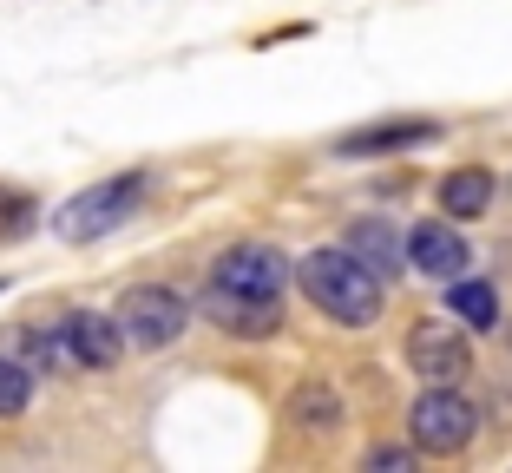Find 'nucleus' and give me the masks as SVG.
I'll return each mask as SVG.
<instances>
[{"label":"nucleus","instance_id":"39448f33","mask_svg":"<svg viewBox=\"0 0 512 473\" xmlns=\"http://www.w3.org/2000/svg\"><path fill=\"white\" fill-rule=\"evenodd\" d=\"M197 309H204V322H211V329H224V336H237V342H263V336H276V329H283V303H276V296H237V290L204 283Z\"/></svg>","mask_w":512,"mask_h":473},{"label":"nucleus","instance_id":"f03ea898","mask_svg":"<svg viewBox=\"0 0 512 473\" xmlns=\"http://www.w3.org/2000/svg\"><path fill=\"white\" fill-rule=\"evenodd\" d=\"M138 204H145V171H119V178L66 198L60 211H53V237H66V244H99V237H112L119 224H132Z\"/></svg>","mask_w":512,"mask_h":473},{"label":"nucleus","instance_id":"7ed1b4c3","mask_svg":"<svg viewBox=\"0 0 512 473\" xmlns=\"http://www.w3.org/2000/svg\"><path fill=\"white\" fill-rule=\"evenodd\" d=\"M119 329L132 349H171V342L184 336V322H191V309H184L178 290H165V283H132V290L119 296Z\"/></svg>","mask_w":512,"mask_h":473},{"label":"nucleus","instance_id":"ddd939ff","mask_svg":"<svg viewBox=\"0 0 512 473\" xmlns=\"http://www.w3.org/2000/svg\"><path fill=\"white\" fill-rule=\"evenodd\" d=\"M447 309H453V316H467V329H493V322H499V296H493V283H480V276H453Z\"/></svg>","mask_w":512,"mask_h":473},{"label":"nucleus","instance_id":"f8f14e48","mask_svg":"<svg viewBox=\"0 0 512 473\" xmlns=\"http://www.w3.org/2000/svg\"><path fill=\"white\" fill-rule=\"evenodd\" d=\"M493 204V171H453L440 178V211L447 217H480Z\"/></svg>","mask_w":512,"mask_h":473},{"label":"nucleus","instance_id":"f257e3e1","mask_svg":"<svg viewBox=\"0 0 512 473\" xmlns=\"http://www.w3.org/2000/svg\"><path fill=\"white\" fill-rule=\"evenodd\" d=\"M296 276H302V296H309L329 322H342V329H368V322H381L388 283H381L355 250H309Z\"/></svg>","mask_w":512,"mask_h":473},{"label":"nucleus","instance_id":"2eb2a0df","mask_svg":"<svg viewBox=\"0 0 512 473\" xmlns=\"http://www.w3.org/2000/svg\"><path fill=\"white\" fill-rule=\"evenodd\" d=\"M289 421H296V428H335L342 408H335L329 388H296V395H289Z\"/></svg>","mask_w":512,"mask_h":473},{"label":"nucleus","instance_id":"4468645a","mask_svg":"<svg viewBox=\"0 0 512 473\" xmlns=\"http://www.w3.org/2000/svg\"><path fill=\"white\" fill-rule=\"evenodd\" d=\"M7 355H14L20 368H60V362H73L66 342H60V329H53V336H46V329H20V336H7Z\"/></svg>","mask_w":512,"mask_h":473},{"label":"nucleus","instance_id":"6e6552de","mask_svg":"<svg viewBox=\"0 0 512 473\" xmlns=\"http://www.w3.org/2000/svg\"><path fill=\"white\" fill-rule=\"evenodd\" d=\"M60 342L73 355V368H119V355H125L119 316H92V309H73L60 322Z\"/></svg>","mask_w":512,"mask_h":473},{"label":"nucleus","instance_id":"423d86ee","mask_svg":"<svg viewBox=\"0 0 512 473\" xmlns=\"http://www.w3.org/2000/svg\"><path fill=\"white\" fill-rule=\"evenodd\" d=\"M283 276H289V257L276 244H237L211 263V283L237 296H283Z\"/></svg>","mask_w":512,"mask_h":473},{"label":"nucleus","instance_id":"9d476101","mask_svg":"<svg viewBox=\"0 0 512 473\" xmlns=\"http://www.w3.org/2000/svg\"><path fill=\"white\" fill-rule=\"evenodd\" d=\"M440 125L434 119H381V125H362V132L335 138V158H375V152H414L427 145Z\"/></svg>","mask_w":512,"mask_h":473},{"label":"nucleus","instance_id":"1a4fd4ad","mask_svg":"<svg viewBox=\"0 0 512 473\" xmlns=\"http://www.w3.org/2000/svg\"><path fill=\"white\" fill-rule=\"evenodd\" d=\"M407 263L421 276H434V283H453V276H467V263H473V250H467V237L453 224H414L407 230Z\"/></svg>","mask_w":512,"mask_h":473},{"label":"nucleus","instance_id":"0eeeda50","mask_svg":"<svg viewBox=\"0 0 512 473\" xmlns=\"http://www.w3.org/2000/svg\"><path fill=\"white\" fill-rule=\"evenodd\" d=\"M407 368L421 375V382H460L473 368V349L460 329H447V322H421L414 336H407Z\"/></svg>","mask_w":512,"mask_h":473},{"label":"nucleus","instance_id":"dca6fc26","mask_svg":"<svg viewBox=\"0 0 512 473\" xmlns=\"http://www.w3.org/2000/svg\"><path fill=\"white\" fill-rule=\"evenodd\" d=\"M33 401V368H20L14 355L0 349V414H20Z\"/></svg>","mask_w":512,"mask_h":473},{"label":"nucleus","instance_id":"9b49d317","mask_svg":"<svg viewBox=\"0 0 512 473\" xmlns=\"http://www.w3.org/2000/svg\"><path fill=\"white\" fill-rule=\"evenodd\" d=\"M342 250H355V257H362L368 270L381 276V283H394V276L407 270V237H394V230L381 224V217H362V224H348Z\"/></svg>","mask_w":512,"mask_h":473},{"label":"nucleus","instance_id":"20e7f679","mask_svg":"<svg viewBox=\"0 0 512 473\" xmlns=\"http://www.w3.org/2000/svg\"><path fill=\"white\" fill-rule=\"evenodd\" d=\"M407 434H414L421 454H460V447L480 434V408H473L467 395H453L447 382H434L414 401V414H407Z\"/></svg>","mask_w":512,"mask_h":473}]
</instances>
